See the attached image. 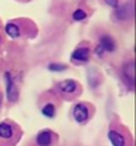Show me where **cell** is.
Instances as JSON below:
<instances>
[{"label": "cell", "instance_id": "6da1fadb", "mask_svg": "<svg viewBox=\"0 0 136 146\" xmlns=\"http://www.w3.org/2000/svg\"><path fill=\"white\" fill-rule=\"evenodd\" d=\"M14 138H16L14 126L7 123V122H1L0 123V141L1 142H11Z\"/></svg>", "mask_w": 136, "mask_h": 146}, {"label": "cell", "instance_id": "7a4b0ae2", "mask_svg": "<svg viewBox=\"0 0 136 146\" xmlns=\"http://www.w3.org/2000/svg\"><path fill=\"white\" fill-rule=\"evenodd\" d=\"M72 115H74V119L80 123L85 122L88 118H90V109L84 105V104H78L74 106V111H72Z\"/></svg>", "mask_w": 136, "mask_h": 146}, {"label": "cell", "instance_id": "3957f363", "mask_svg": "<svg viewBox=\"0 0 136 146\" xmlns=\"http://www.w3.org/2000/svg\"><path fill=\"white\" fill-rule=\"evenodd\" d=\"M4 77H6V81H7V98H9L10 102H16L17 98H19V91L14 85V81L11 80L10 72H6Z\"/></svg>", "mask_w": 136, "mask_h": 146}, {"label": "cell", "instance_id": "277c9868", "mask_svg": "<svg viewBox=\"0 0 136 146\" xmlns=\"http://www.w3.org/2000/svg\"><path fill=\"white\" fill-rule=\"evenodd\" d=\"M71 58L74 62H87L90 60V48H87V47L77 48L71 54Z\"/></svg>", "mask_w": 136, "mask_h": 146}, {"label": "cell", "instance_id": "5b68a950", "mask_svg": "<svg viewBox=\"0 0 136 146\" xmlns=\"http://www.w3.org/2000/svg\"><path fill=\"white\" fill-rule=\"evenodd\" d=\"M58 87H60V91L62 94H67V95L68 94H75V91L78 90V85H77V82L74 80H65Z\"/></svg>", "mask_w": 136, "mask_h": 146}, {"label": "cell", "instance_id": "8992f818", "mask_svg": "<svg viewBox=\"0 0 136 146\" xmlns=\"http://www.w3.org/2000/svg\"><path fill=\"white\" fill-rule=\"evenodd\" d=\"M52 139H54V135L50 132V131H41L38 135H37V145L38 146H50L52 143Z\"/></svg>", "mask_w": 136, "mask_h": 146}, {"label": "cell", "instance_id": "52a82bcc", "mask_svg": "<svg viewBox=\"0 0 136 146\" xmlns=\"http://www.w3.org/2000/svg\"><path fill=\"white\" fill-rule=\"evenodd\" d=\"M108 138H109L111 143L113 146H125V138H123V135H121L116 131H111L108 133Z\"/></svg>", "mask_w": 136, "mask_h": 146}, {"label": "cell", "instance_id": "ba28073f", "mask_svg": "<svg viewBox=\"0 0 136 146\" xmlns=\"http://www.w3.org/2000/svg\"><path fill=\"white\" fill-rule=\"evenodd\" d=\"M99 46H101V48L103 50V51H109L111 52V51L115 50V43H113V40L109 36H102Z\"/></svg>", "mask_w": 136, "mask_h": 146}, {"label": "cell", "instance_id": "9c48e42d", "mask_svg": "<svg viewBox=\"0 0 136 146\" xmlns=\"http://www.w3.org/2000/svg\"><path fill=\"white\" fill-rule=\"evenodd\" d=\"M131 14H132V7H131V4H125V6H122V7H119V9L116 10V17H118L119 20H126Z\"/></svg>", "mask_w": 136, "mask_h": 146}, {"label": "cell", "instance_id": "30bf717a", "mask_svg": "<svg viewBox=\"0 0 136 146\" xmlns=\"http://www.w3.org/2000/svg\"><path fill=\"white\" fill-rule=\"evenodd\" d=\"M4 30H6L7 36H10V37H13V38H16V37L20 36V30H19L17 24H14V23H7L6 27H4Z\"/></svg>", "mask_w": 136, "mask_h": 146}, {"label": "cell", "instance_id": "8fae6325", "mask_svg": "<svg viewBox=\"0 0 136 146\" xmlns=\"http://www.w3.org/2000/svg\"><path fill=\"white\" fill-rule=\"evenodd\" d=\"M133 72H135V70H133V62L131 61V62H128V64L123 67V74H125V78H128V81H129L131 84H133V80H135Z\"/></svg>", "mask_w": 136, "mask_h": 146}, {"label": "cell", "instance_id": "7c38bea8", "mask_svg": "<svg viewBox=\"0 0 136 146\" xmlns=\"http://www.w3.org/2000/svg\"><path fill=\"white\" fill-rule=\"evenodd\" d=\"M43 115L47 118H52L55 115V106L52 104H45L44 108H43Z\"/></svg>", "mask_w": 136, "mask_h": 146}, {"label": "cell", "instance_id": "4fadbf2b", "mask_svg": "<svg viewBox=\"0 0 136 146\" xmlns=\"http://www.w3.org/2000/svg\"><path fill=\"white\" fill-rule=\"evenodd\" d=\"M85 17H87V13H85V10H82V9H78V10H75V11L72 13V19L77 20V21L84 20Z\"/></svg>", "mask_w": 136, "mask_h": 146}, {"label": "cell", "instance_id": "5bb4252c", "mask_svg": "<svg viewBox=\"0 0 136 146\" xmlns=\"http://www.w3.org/2000/svg\"><path fill=\"white\" fill-rule=\"evenodd\" d=\"M48 70H51V71H64L65 65H62V64H50Z\"/></svg>", "mask_w": 136, "mask_h": 146}, {"label": "cell", "instance_id": "9a60e30c", "mask_svg": "<svg viewBox=\"0 0 136 146\" xmlns=\"http://www.w3.org/2000/svg\"><path fill=\"white\" fill-rule=\"evenodd\" d=\"M105 1H106V4L111 6V7H118V4H119L118 0H105Z\"/></svg>", "mask_w": 136, "mask_h": 146}, {"label": "cell", "instance_id": "2e32d148", "mask_svg": "<svg viewBox=\"0 0 136 146\" xmlns=\"http://www.w3.org/2000/svg\"><path fill=\"white\" fill-rule=\"evenodd\" d=\"M0 106H1V92H0Z\"/></svg>", "mask_w": 136, "mask_h": 146}]
</instances>
